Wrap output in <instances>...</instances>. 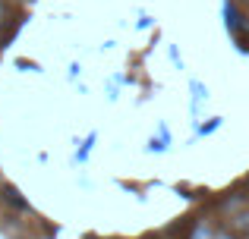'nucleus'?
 Segmentation results:
<instances>
[{
  "mask_svg": "<svg viewBox=\"0 0 249 239\" xmlns=\"http://www.w3.org/2000/svg\"><path fill=\"white\" fill-rule=\"evenodd\" d=\"M0 19H3V6H0Z\"/></svg>",
  "mask_w": 249,
  "mask_h": 239,
  "instance_id": "nucleus-1",
  "label": "nucleus"
}]
</instances>
